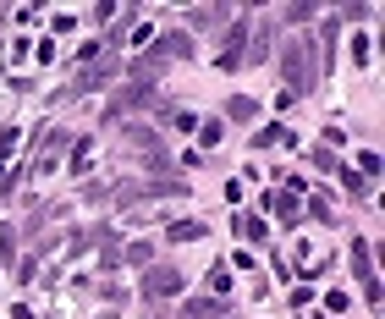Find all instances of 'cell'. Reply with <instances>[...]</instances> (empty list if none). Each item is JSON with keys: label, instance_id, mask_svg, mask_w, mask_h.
<instances>
[{"label": "cell", "instance_id": "cell-1", "mask_svg": "<svg viewBox=\"0 0 385 319\" xmlns=\"http://www.w3.org/2000/svg\"><path fill=\"white\" fill-rule=\"evenodd\" d=\"M286 77H292V88H314V55H308V44L286 50Z\"/></svg>", "mask_w": 385, "mask_h": 319}, {"label": "cell", "instance_id": "cell-2", "mask_svg": "<svg viewBox=\"0 0 385 319\" xmlns=\"http://www.w3.org/2000/svg\"><path fill=\"white\" fill-rule=\"evenodd\" d=\"M176 286H182V281H176V270H154V276H149V298H171Z\"/></svg>", "mask_w": 385, "mask_h": 319}, {"label": "cell", "instance_id": "cell-3", "mask_svg": "<svg viewBox=\"0 0 385 319\" xmlns=\"http://www.w3.org/2000/svg\"><path fill=\"white\" fill-rule=\"evenodd\" d=\"M171 237H204L199 220H182V226H171Z\"/></svg>", "mask_w": 385, "mask_h": 319}]
</instances>
